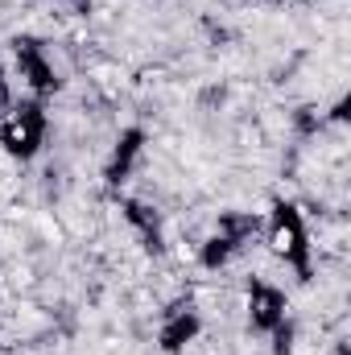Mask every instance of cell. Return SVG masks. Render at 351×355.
<instances>
[{"instance_id": "cell-1", "label": "cell", "mask_w": 351, "mask_h": 355, "mask_svg": "<svg viewBox=\"0 0 351 355\" xmlns=\"http://www.w3.org/2000/svg\"><path fill=\"white\" fill-rule=\"evenodd\" d=\"M50 137V116H46V99H17L12 112L0 116V145L12 162H33L42 153Z\"/></svg>"}, {"instance_id": "cell-2", "label": "cell", "mask_w": 351, "mask_h": 355, "mask_svg": "<svg viewBox=\"0 0 351 355\" xmlns=\"http://www.w3.org/2000/svg\"><path fill=\"white\" fill-rule=\"evenodd\" d=\"M285 322H289V297H285V289H277L264 277H252V285H248V331L268 339Z\"/></svg>"}, {"instance_id": "cell-3", "label": "cell", "mask_w": 351, "mask_h": 355, "mask_svg": "<svg viewBox=\"0 0 351 355\" xmlns=\"http://www.w3.org/2000/svg\"><path fill=\"white\" fill-rule=\"evenodd\" d=\"M198 335H203V314H198L194 306H174V310H166V318H162L157 343H162L166 355H182Z\"/></svg>"}, {"instance_id": "cell-4", "label": "cell", "mask_w": 351, "mask_h": 355, "mask_svg": "<svg viewBox=\"0 0 351 355\" xmlns=\"http://www.w3.org/2000/svg\"><path fill=\"white\" fill-rule=\"evenodd\" d=\"M145 149H149V132L145 128H124L120 137H116V145H112V157H108V170L103 178L116 186V182H128L132 170H137V162L145 157Z\"/></svg>"}, {"instance_id": "cell-5", "label": "cell", "mask_w": 351, "mask_h": 355, "mask_svg": "<svg viewBox=\"0 0 351 355\" xmlns=\"http://www.w3.org/2000/svg\"><path fill=\"white\" fill-rule=\"evenodd\" d=\"M293 4H310V0H293Z\"/></svg>"}]
</instances>
